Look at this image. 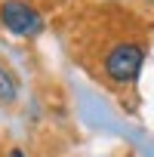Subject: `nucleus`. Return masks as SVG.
<instances>
[{
	"label": "nucleus",
	"mask_w": 154,
	"mask_h": 157,
	"mask_svg": "<svg viewBox=\"0 0 154 157\" xmlns=\"http://www.w3.org/2000/svg\"><path fill=\"white\" fill-rule=\"evenodd\" d=\"M16 96H19V83H16V77L0 65V102H16Z\"/></svg>",
	"instance_id": "3"
},
{
	"label": "nucleus",
	"mask_w": 154,
	"mask_h": 157,
	"mask_svg": "<svg viewBox=\"0 0 154 157\" xmlns=\"http://www.w3.org/2000/svg\"><path fill=\"white\" fill-rule=\"evenodd\" d=\"M145 62V46L142 43H117L111 46V52L105 56V74L114 83H133Z\"/></svg>",
	"instance_id": "1"
},
{
	"label": "nucleus",
	"mask_w": 154,
	"mask_h": 157,
	"mask_svg": "<svg viewBox=\"0 0 154 157\" xmlns=\"http://www.w3.org/2000/svg\"><path fill=\"white\" fill-rule=\"evenodd\" d=\"M10 157H25V154H22L19 148H13V151H10Z\"/></svg>",
	"instance_id": "4"
},
{
	"label": "nucleus",
	"mask_w": 154,
	"mask_h": 157,
	"mask_svg": "<svg viewBox=\"0 0 154 157\" xmlns=\"http://www.w3.org/2000/svg\"><path fill=\"white\" fill-rule=\"evenodd\" d=\"M0 22H3L6 31L19 34V37H37L43 31V16L28 6L25 0H3L0 6Z\"/></svg>",
	"instance_id": "2"
}]
</instances>
